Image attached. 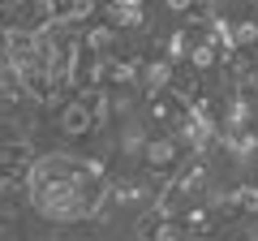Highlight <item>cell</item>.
<instances>
[{
    "label": "cell",
    "mask_w": 258,
    "mask_h": 241,
    "mask_svg": "<svg viewBox=\"0 0 258 241\" xmlns=\"http://www.w3.org/2000/svg\"><path fill=\"white\" fill-rule=\"evenodd\" d=\"M112 172L99 155L78 151H39L22 172V203L30 232H74L91 228L103 211Z\"/></svg>",
    "instance_id": "cell-1"
},
{
    "label": "cell",
    "mask_w": 258,
    "mask_h": 241,
    "mask_svg": "<svg viewBox=\"0 0 258 241\" xmlns=\"http://www.w3.org/2000/svg\"><path fill=\"white\" fill-rule=\"evenodd\" d=\"M185 159H189L185 138L172 130V125H155V130H151V138H147V151H142V172H147L151 181H159V186H164V181L185 164Z\"/></svg>",
    "instance_id": "cell-2"
},
{
    "label": "cell",
    "mask_w": 258,
    "mask_h": 241,
    "mask_svg": "<svg viewBox=\"0 0 258 241\" xmlns=\"http://www.w3.org/2000/svg\"><path fill=\"white\" fill-rule=\"evenodd\" d=\"M198 5H203V0H155V13H151V26H176V22H189L194 13H198ZM164 30H159V35H164Z\"/></svg>",
    "instance_id": "cell-3"
}]
</instances>
